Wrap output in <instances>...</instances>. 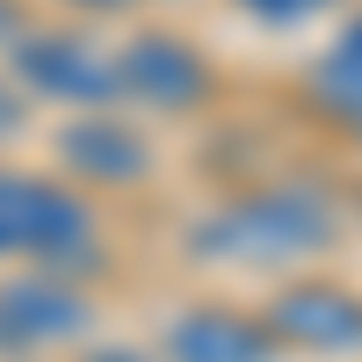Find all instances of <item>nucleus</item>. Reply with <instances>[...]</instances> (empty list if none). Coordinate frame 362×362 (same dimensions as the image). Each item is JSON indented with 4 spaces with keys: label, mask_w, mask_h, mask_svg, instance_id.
<instances>
[{
    "label": "nucleus",
    "mask_w": 362,
    "mask_h": 362,
    "mask_svg": "<svg viewBox=\"0 0 362 362\" xmlns=\"http://www.w3.org/2000/svg\"><path fill=\"white\" fill-rule=\"evenodd\" d=\"M319 247H334V203L312 189L247 196L196 232V254H225V261H297Z\"/></svg>",
    "instance_id": "obj_1"
},
{
    "label": "nucleus",
    "mask_w": 362,
    "mask_h": 362,
    "mask_svg": "<svg viewBox=\"0 0 362 362\" xmlns=\"http://www.w3.org/2000/svg\"><path fill=\"white\" fill-rule=\"evenodd\" d=\"M268 334H283L297 348H319V355H355L362 348V297H348L334 283H297V290L276 297Z\"/></svg>",
    "instance_id": "obj_2"
},
{
    "label": "nucleus",
    "mask_w": 362,
    "mask_h": 362,
    "mask_svg": "<svg viewBox=\"0 0 362 362\" xmlns=\"http://www.w3.org/2000/svg\"><path fill=\"white\" fill-rule=\"evenodd\" d=\"M87 326V305L66 283H8L0 290V348H44Z\"/></svg>",
    "instance_id": "obj_3"
},
{
    "label": "nucleus",
    "mask_w": 362,
    "mask_h": 362,
    "mask_svg": "<svg viewBox=\"0 0 362 362\" xmlns=\"http://www.w3.org/2000/svg\"><path fill=\"white\" fill-rule=\"evenodd\" d=\"M124 87H138V95L160 102V109H189V102H203L210 73H203V58H196L189 44H174V37H138V44L124 51Z\"/></svg>",
    "instance_id": "obj_4"
},
{
    "label": "nucleus",
    "mask_w": 362,
    "mask_h": 362,
    "mask_svg": "<svg viewBox=\"0 0 362 362\" xmlns=\"http://www.w3.org/2000/svg\"><path fill=\"white\" fill-rule=\"evenodd\" d=\"M15 66L44 87V95H66V102H109L116 87H124V73L102 66V51L87 44H66V37H44V44H22Z\"/></svg>",
    "instance_id": "obj_5"
},
{
    "label": "nucleus",
    "mask_w": 362,
    "mask_h": 362,
    "mask_svg": "<svg viewBox=\"0 0 362 362\" xmlns=\"http://www.w3.org/2000/svg\"><path fill=\"white\" fill-rule=\"evenodd\" d=\"M268 341L261 326H247V319H232V312H189L174 326V341H167V355L174 362H268Z\"/></svg>",
    "instance_id": "obj_6"
},
{
    "label": "nucleus",
    "mask_w": 362,
    "mask_h": 362,
    "mask_svg": "<svg viewBox=\"0 0 362 362\" xmlns=\"http://www.w3.org/2000/svg\"><path fill=\"white\" fill-rule=\"evenodd\" d=\"M66 160H73L80 174L131 181V174L145 167V145H138L131 131H116V124H87V131H73V138H66Z\"/></svg>",
    "instance_id": "obj_7"
},
{
    "label": "nucleus",
    "mask_w": 362,
    "mask_h": 362,
    "mask_svg": "<svg viewBox=\"0 0 362 362\" xmlns=\"http://www.w3.org/2000/svg\"><path fill=\"white\" fill-rule=\"evenodd\" d=\"M319 95H326V109H334L341 124L362 138V22L334 44V58L319 66Z\"/></svg>",
    "instance_id": "obj_8"
},
{
    "label": "nucleus",
    "mask_w": 362,
    "mask_h": 362,
    "mask_svg": "<svg viewBox=\"0 0 362 362\" xmlns=\"http://www.w3.org/2000/svg\"><path fill=\"white\" fill-rule=\"evenodd\" d=\"M247 8H261V15H276V22H290V15H312L319 0H247Z\"/></svg>",
    "instance_id": "obj_9"
},
{
    "label": "nucleus",
    "mask_w": 362,
    "mask_h": 362,
    "mask_svg": "<svg viewBox=\"0 0 362 362\" xmlns=\"http://www.w3.org/2000/svg\"><path fill=\"white\" fill-rule=\"evenodd\" d=\"M0 37H15V8H8V0H0Z\"/></svg>",
    "instance_id": "obj_10"
},
{
    "label": "nucleus",
    "mask_w": 362,
    "mask_h": 362,
    "mask_svg": "<svg viewBox=\"0 0 362 362\" xmlns=\"http://www.w3.org/2000/svg\"><path fill=\"white\" fill-rule=\"evenodd\" d=\"M102 362H138V355H102Z\"/></svg>",
    "instance_id": "obj_11"
},
{
    "label": "nucleus",
    "mask_w": 362,
    "mask_h": 362,
    "mask_svg": "<svg viewBox=\"0 0 362 362\" xmlns=\"http://www.w3.org/2000/svg\"><path fill=\"white\" fill-rule=\"evenodd\" d=\"M102 8H109V0H102Z\"/></svg>",
    "instance_id": "obj_12"
}]
</instances>
